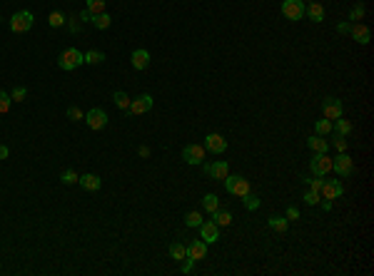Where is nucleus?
<instances>
[{
    "mask_svg": "<svg viewBox=\"0 0 374 276\" xmlns=\"http://www.w3.org/2000/svg\"><path fill=\"white\" fill-rule=\"evenodd\" d=\"M267 224H270L275 231L284 234V231H287V224H289V219H287V216H270V219H267Z\"/></svg>",
    "mask_w": 374,
    "mask_h": 276,
    "instance_id": "26",
    "label": "nucleus"
},
{
    "mask_svg": "<svg viewBox=\"0 0 374 276\" xmlns=\"http://www.w3.org/2000/svg\"><path fill=\"white\" fill-rule=\"evenodd\" d=\"M205 174L212 177V179H225V177L230 174V164H227L225 159L210 162V164H205Z\"/></svg>",
    "mask_w": 374,
    "mask_h": 276,
    "instance_id": "12",
    "label": "nucleus"
},
{
    "mask_svg": "<svg viewBox=\"0 0 374 276\" xmlns=\"http://www.w3.org/2000/svg\"><path fill=\"white\" fill-rule=\"evenodd\" d=\"M319 192H322V199L334 202V199H339V197L344 194V187H342V182H339V179H324Z\"/></svg>",
    "mask_w": 374,
    "mask_h": 276,
    "instance_id": "7",
    "label": "nucleus"
},
{
    "mask_svg": "<svg viewBox=\"0 0 374 276\" xmlns=\"http://www.w3.org/2000/svg\"><path fill=\"white\" fill-rule=\"evenodd\" d=\"M8 154H10V149L5 144H0V159H8Z\"/></svg>",
    "mask_w": 374,
    "mask_h": 276,
    "instance_id": "45",
    "label": "nucleus"
},
{
    "mask_svg": "<svg viewBox=\"0 0 374 276\" xmlns=\"http://www.w3.org/2000/svg\"><path fill=\"white\" fill-rule=\"evenodd\" d=\"M352 122L349 120H344V117H337L334 122H332V132L334 135H342V137H347V135H352Z\"/></svg>",
    "mask_w": 374,
    "mask_h": 276,
    "instance_id": "21",
    "label": "nucleus"
},
{
    "mask_svg": "<svg viewBox=\"0 0 374 276\" xmlns=\"http://www.w3.org/2000/svg\"><path fill=\"white\" fill-rule=\"evenodd\" d=\"M78 179H80V177H78L75 169H65V172L60 174V182H63V184H75Z\"/></svg>",
    "mask_w": 374,
    "mask_h": 276,
    "instance_id": "35",
    "label": "nucleus"
},
{
    "mask_svg": "<svg viewBox=\"0 0 374 276\" xmlns=\"http://www.w3.org/2000/svg\"><path fill=\"white\" fill-rule=\"evenodd\" d=\"M314 132H317V135H322V137H324V135H329V132H332V120H327V117L317 120V122H314Z\"/></svg>",
    "mask_w": 374,
    "mask_h": 276,
    "instance_id": "28",
    "label": "nucleus"
},
{
    "mask_svg": "<svg viewBox=\"0 0 374 276\" xmlns=\"http://www.w3.org/2000/svg\"><path fill=\"white\" fill-rule=\"evenodd\" d=\"M97 30H107L110 25H112V18L107 15V13H97V15H93V20H90Z\"/></svg>",
    "mask_w": 374,
    "mask_h": 276,
    "instance_id": "24",
    "label": "nucleus"
},
{
    "mask_svg": "<svg viewBox=\"0 0 374 276\" xmlns=\"http://www.w3.org/2000/svg\"><path fill=\"white\" fill-rule=\"evenodd\" d=\"M202 221H205V219H202L200 211H187V214H185V224H187V226H200Z\"/></svg>",
    "mask_w": 374,
    "mask_h": 276,
    "instance_id": "30",
    "label": "nucleus"
},
{
    "mask_svg": "<svg viewBox=\"0 0 374 276\" xmlns=\"http://www.w3.org/2000/svg\"><path fill=\"white\" fill-rule=\"evenodd\" d=\"M200 239H202L205 244L220 241V226H217L215 221H202V224H200Z\"/></svg>",
    "mask_w": 374,
    "mask_h": 276,
    "instance_id": "13",
    "label": "nucleus"
},
{
    "mask_svg": "<svg viewBox=\"0 0 374 276\" xmlns=\"http://www.w3.org/2000/svg\"><path fill=\"white\" fill-rule=\"evenodd\" d=\"M137 154H140V157H150V147H140Z\"/></svg>",
    "mask_w": 374,
    "mask_h": 276,
    "instance_id": "47",
    "label": "nucleus"
},
{
    "mask_svg": "<svg viewBox=\"0 0 374 276\" xmlns=\"http://www.w3.org/2000/svg\"><path fill=\"white\" fill-rule=\"evenodd\" d=\"M170 256H172L175 261H185V259H187V246L180 244V241H172V244H170Z\"/></svg>",
    "mask_w": 374,
    "mask_h": 276,
    "instance_id": "23",
    "label": "nucleus"
},
{
    "mask_svg": "<svg viewBox=\"0 0 374 276\" xmlns=\"http://www.w3.org/2000/svg\"><path fill=\"white\" fill-rule=\"evenodd\" d=\"M352 30V23H337V33H349Z\"/></svg>",
    "mask_w": 374,
    "mask_h": 276,
    "instance_id": "43",
    "label": "nucleus"
},
{
    "mask_svg": "<svg viewBox=\"0 0 374 276\" xmlns=\"http://www.w3.org/2000/svg\"><path fill=\"white\" fill-rule=\"evenodd\" d=\"M78 182H80V187L88 189V192H97V189L102 187V179H100L97 174H83Z\"/></svg>",
    "mask_w": 374,
    "mask_h": 276,
    "instance_id": "19",
    "label": "nucleus"
},
{
    "mask_svg": "<svg viewBox=\"0 0 374 276\" xmlns=\"http://www.w3.org/2000/svg\"><path fill=\"white\" fill-rule=\"evenodd\" d=\"M205 154H207V149L200 147V144H187V147L182 149V159H185L187 164H202V162H205Z\"/></svg>",
    "mask_w": 374,
    "mask_h": 276,
    "instance_id": "8",
    "label": "nucleus"
},
{
    "mask_svg": "<svg viewBox=\"0 0 374 276\" xmlns=\"http://www.w3.org/2000/svg\"><path fill=\"white\" fill-rule=\"evenodd\" d=\"M130 60H132V68H135V70H145V68L150 65V53H147V50H135V53L130 55Z\"/></svg>",
    "mask_w": 374,
    "mask_h": 276,
    "instance_id": "20",
    "label": "nucleus"
},
{
    "mask_svg": "<svg viewBox=\"0 0 374 276\" xmlns=\"http://www.w3.org/2000/svg\"><path fill=\"white\" fill-rule=\"evenodd\" d=\"M105 60V53H100V50H88V53H83V63H88V65H100Z\"/></svg>",
    "mask_w": 374,
    "mask_h": 276,
    "instance_id": "25",
    "label": "nucleus"
},
{
    "mask_svg": "<svg viewBox=\"0 0 374 276\" xmlns=\"http://www.w3.org/2000/svg\"><path fill=\"white\" fill-rule=\"evenodd\" d=\"M25 97H28V90H25V87H20V85L10 92V100H13V102H23Z\"/></svg>",
    "mask_w": 374,
    "mask_h": 276,
    "instance_id": "38",
    "label": "nucleus"
},
{
    "mask_svg": "<svg viewBox=\"0 0 374 276\" xmlns=\"http://www.w3.org/2000/svg\"><path fill=\"white\" fill-rule=\"evenodd\" d=\"M342 112H344V105H342V100H337V97H327L324 102H322V115L327 117V120H337V117H342Z\"/></svg>",
    "mask_w": 374,
    "mask_h": 276,
    "instance_id": "10",
    "label": "nucleus"
},
{
    "mask_svg": "<svg viewBox=\"0 0 374 276\" xmlns=\"http://www.w3.org/2000/svg\"><path fill=\"white\" fill-rule=\"evenodd\" d=\"M68 120H73V122H80V120H85V112L80 110V107H68Z\"/></svg>",
    "mask_w": 374,
    "mask_h": 276,
    "instance_id": "36",
    "label": "nucleus"
},
{
    "mask_svg": "<svg viewBox=\"0 0 374 276\" xmlns=\"http://www.w3.org/2000/svg\"><path fill=\"white\" fill-rule=\"evenodd\" d=\"M112 102H115V105H117L120 110H127V107H130V97H127V95H125L122 90H117V92L112 95Z\"/></svg>",
    "mask_w": 374,
    "mask_h": 276,
    "instance_id": "31",
    "label": "nucleus"
},
{
    "mask_svg": "<svg viewBox=\"0 0 374 276\" xmlns=\"http://www.w3.org/2000/svg\"><path fill=\"white\" fill-rule=\"evenodd\" d=\"M302 3H314V0H302Z\"/></svg>",
    "mask_w": 374,
    "mask_h": 276,
    "instance_id": "48",
    "label": "nucleus"
},
{
    "mask_svg": "<svg viewBox=\"0 0 374 276\" xmlns=\"http://www.w3.org/2000/svg\"><path fill=\"white\" fill-rule=\"evenodd\" d=\"M205 149H207V152H212V154H222V152L227 149V139H225L222 135L212 132V135H207V137H205Z\"/></svg>",
    "mask_w": 374,
    "mask_h": 276,
    "instance_id": "11",
    "label": "nucleus"
},
{
    "mask_svg": "<svg viewBox=\"0 0 374 276\" xmlns=\"http://www.w3.org/2000/svg\"><path fill=\"white\" fill-rule=\"evenodd\" d=\"M130 115H145V112H150L152 110V97L150 95H140V97H135V100H130Z\"/></svg>",
    "mask_w": 374,
    "mask_h": 276,
    "instance_id": "14",
    "label": "nucleus"
},
{
    "mask_svg": "<svg viewBox=\"0 0 374 276\" xmlns=\"http://www.w3.org/2000/svg\"><path fill=\"white\" fill-rule=\"evenodd\" d=\"M307 144H309V149H312L314 154H322V152H327V149H329V142H327L322 135H312V137H307Z\"/></svg>",
    "mask_w": 374,
    "mask_h": 276,
    "instance_id": "18",
    "label": "nucleus"
},
{
    "mask_svg": "<svg viewBox=\"0 0 374 276\" xmlns=\"http://www.w3.org/2000/svg\"><path fill=\"white\" fill-rule=\"evenodd\" d=\"M80 20H88V23H90V20H93V13H88V10H83V13H80Z\"/></svg>",
    "mask_w": 374,
    "mask_h": 276,
    "instance_id": "46",
    "label": "nucleus"
},
{
    "mask_svg": "<svg viewBox=\"0 0 374 276\" xmlns=\"http://www.w3.org/2000/svg\"><path fill=\"white\" fill-rule=\"evenodd\" d=\"M242 202H245V207H247L250 211H255V209L260 207V197H255L252 192H247V194L242 197Z\"/></svg>",
    "mask_w": 374,
    "mask_h": 276,
    "instance_id": "33",
    "label": "nucleus"
},
{
    "mask_svg": "<svg viewBox=\"0 0 374 276\" xmlns=\"http://www.w3.org/2000/svg\"><path fill=\"white\" fill-rule=\"evenodd\" d=\"M33 23H35L33 13H30V10H20V13H15V15L10 18V30H13V33H28V30L33 28Z\"/></svg>",
    "mask_w": 374,
    "mask_h": 276,
    "instance_id": "4",
    "label": "nucleus"
},
{
    "mask_svg": "<svg viewBox=\"0 0 374 276\" xmlns=\"http://www.w3.org/2000/svg\"><path fill=\"white\" fill-rule=\"evenodd\" d=\"M192 264H195V261H190V259H185V266H182V271H185V274H190V271H192Z\"/></svg>",
    "mask_w": 374,
    "mask_h": 276,
    "instance_id": "44",
    "label": "nucleus"
},
{
    "mask_svg": "<svg viewBox=\"0 0 374 276\" xmlns=\"http://www.w3.org/2000/svg\"><path fill=\"white\" fill-rule=\"evenodd\" d=\"M349 35L359 43V45H367L369 43V28L367 25H359V23H352V30H349Z\"/></svg>",
    "mask_w": 374,
    "mask_h": 276,
    "instance_id": "17",
    "label": "nucleus"
},
{
    "mask_svg": "<svg viewBox=\"0 0 374 276\" xmlns=\"http://www.w3.org/2000/svg\"><path fill=\"white\" fill-rule=\"evenodd\" d=\"M85 10L97 15V13H105V0H85Z\"/></svg>",
    "mask_w": 374,
    "mask_h": 276,
    "instance_id": "27",
    "label": "nucleus"
},
{
    "mask_svg": "<svg viewBox=\"0 0 374 276\" xmlns=\"http://www.w3.org/2000/svg\"><path fill=\"white\" fill-rule=\"evenodd\" d=\"M309 172H312L314 177H327V174L332 172V157H327V152L314 154V157L309 159Z\"/></svg>",
    "mask_w": 374,
    "mask_h": 276,
    "instance_id": "3",
    "label": "nucleus"
},
{
    "mask_svg": "<svg viewBox=\"0 0 374 276\" xmlns=\"http://www.w3.org/2000/svg\"><path fill=\"white\" fill-rule=\"evenodd\" d=\"M282 15L287 20L304 18V3H302V0H284V3H282Z\"/></svg>",
    "mask_w": 374,
    "mask_h": 276,
    "instance_id": "9",
    "label": "nucleus"
},
{
    "mask_svg": "<svg viewBox=\"0 0 374 276\" xmlns=\"http://www.w3.org/2000/svg\"><path fill=\"white\" fill-rule=\"evenodd\" d=\"M10 105H13L10 95H8L5 90H0V115H5V112L10 110Z\"/></svg>",
    "mask_w": 374,
    "mask_h": 276,
    "instance_id": "34",
    "label": "nucleus"
},
{
    "mask_svg": "<svg viewBox=\"0 0 374 276\" xmlns=\"http://www.w3.org/2000/svg\"><path fill=\"white\" fill-rule=\"evenodd\" d=\"M202 207H205L210 214H212L215 209H220V199H217V194H205V197H202Z\"/></svg>",
    "mask_w": 374,
    "mask_h": 276,
    "instance_id": "29",
    "label": "nucleus"
},
{
    "mask_svg": "<svg viewBox=\"0 0 374 276\" xmlns=\"http://www.w3.org/2000/svg\"><path fill=\"white\" fill-rule=\"evenodd\" d=\"M332 172H337L339 177H349L354 172V159L347 152H337V157L332 159Z\"/></svg>",
    "mask_w": 374,
    "mask_h": 276,
    "instance_id": "5",
    "label": "nucleus"
},
{
    "mask_svg": "<svg viewBox=\"0 0 374 276\" xmlns=\"http://www.w3.org/2000/svg\"><path fill=\"white\" fill-rule=\"evenodd\" d=\"M284 216H287V219H299V209L289 204V207H287V211H284Z\"/></svg>",
    "mask_w": 374,
    "mask_h": 276,
    "instance_id": "42",
    "label": "nucleus"
},
{
    "mask_svg": "<svg viewBox=\"0 0 374 276\" xmlns=\"http://www.w3.org/2000/svg\"><path fill=\"white\" fill-rule=\"evenodd\" d=\"M212 221L217 224V226H230L232 224V211H227V209H215L212 211Z\"/></svg>",
    "mask_w": 374,
    "mask_h": 276,
    "instance_id": "22",
    "label": "nucleus"
},
{
    "mask_svg": "<svg viewBox=\"0 0 374 276\" xmlns=\"http://www.w3.org/2000/svg\"><path fill=\"white\" fill-rule=\"evenodd\" d=\"M222 182H225V189H227L232 197H240V199H242V197L250 192V182H247L245 177H240V174H235V177L227 174Z\"/></svg>",
    "mask_w": 374,
    "mask_h": 276,
    "instance_id": "2",
    "label": "nucleus"
},
{
    "mask_svg": "<svg viewBox=\"0 0 374 276\" xmlns=\"http://www.w3.org/2000/svg\"><path fill=\"white\" fill-rule=\"evenodd\" d=\"M0 20H3V18H0Z\"/></svg>",
    "mask_w": 374,
    "mask_h": 276,
    "instance_id": "49",
    "label": "nucleus"
},
{
    "mask_svg": "<svg viewBox=\"0 0 374 276\" xmlns=\"http://www.w3.org/2000/svg\"><path fill=\"white\" fill-rule=\"evenodd\" d=\"M332 147H334L337 152H347V139H344L342 135H334V139H332Z\"/></svg>",
    "mask_w": 374,
    "mask_h": 276,
    "instance_id": "39",
    "label": "nucleus"
},
{
    "mask_svg": "<svg viewBox=\"0 0 374 276\" xmlns=\"http://www.w3.org/2000/svg\"><path fill=\"white\" fill-rule=\"evenodd\" d=\"M302 199H304L309 207H314V204H319V192H312V189H309V192H307Z\"/></svg>",
    "mask_w": 374,
    "mask_h": 276,
    "instance_id": "40",
    "label": "nucleus"
},
{
    "mask_svg": "<svg viewBox=\"0 0 374 276\" xmlns=\"http://www.w3.org/2000/svg\"><path fill=\"white\" fill-rule=\"evenodd\" d=\"M58 65H60V70L73 72L75 68H80V65H83V53H80L78 48H68V50H63V53H60Z\"/></svg>",
    "mask_w": 374,
    "mask_h": 276,
    "instance_id": "1",
    "label": "nucleus"
},
{
    "mask_svg": "<svg viewBox=\"0 0 374 276\" xmlns=\"http://www.w3.org/2000/svg\"><path fill=\"white\" fill-rule=\"evenodd\" d=\"M65 23V15L63 13H50V18H48V25L50 28H60Z\"/></svg>",
    "mask_w": 374,
    "mask_h": 276,
    "instance_id": "37",
    "label": "nucleus"
},
{
    "mask_svg": "<svg viewBox=\"0 0 374 276\" xmlns=\"http://www.w3.org/2000/svg\"><path fill=\"white\" fill-rule=\"evenodd\" d=\"M302 182H307L312 192H319V189H322V182H324V179H322V177H314V179H302Z\"/></svg>",
    "mask_w": 374,
    "mask_h": 276,
    "instance_id": "41",
    "label": "nucleus"
},
{
    "mask_svg": "<svg viewBox=\"0 0 374 276\" xmlns=\"http://www.w3.org/2000/svg\"><path fill=\"white\" fill-rule=\"evenodd\" d=\"M304 15L312 20V23H322L324 20V8L319 3H307L304 5Z\"/></svg>",
    "mask_w": 374,
    "mask_h": 276,
    "instance_id": "16",
    "label": "nucleus"
},
{
    "mask_svg": "<svg viewBox=\"0 0 374 276\" xmlns=\"http://www.w3.org/2000/svg\"><path fill=\"white\" fill-rule=\"evenodd\" d=\"M205 254H207V244L202 239H195L190 246H187V259L190 261H200V259H205Z\"/></svg>",
    "mask_w": 374,
    "mask_h": 276,
    "instance_id": "15",
    "label": "nucleus"
},
{
    "mask_svg": "<svg viewBox=\"0 0 374 276\" xmlns=\"http://www.w3.org/2000/svg\"><path fill=\"white\" fill-rule=\"evenodd\" d=\"M362 18H364V5H362V3L352 5V10H349V23H359Z\"/></svg>",
    "mask_w": 374,
    "mask_h": 276,
    "instance_id": "32",
    "label": "nucleus"
},
{
    "mask_svg": "<svg viewBox=\"0 0 374 276\" xmlns=\"http://www.w3.org/2000/svg\"><path fill=\"white\" fill-rule=\"evenodd\" d=\"M85 122L90 130H105L107 127V112L100 107H93L90 112H85Z\"/></svg>",
    "mask_w": 374,
    "mask_h": 276,
    "instance_id": "6",
    "label": "nucleus"
}]
</instances>
